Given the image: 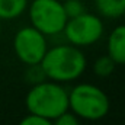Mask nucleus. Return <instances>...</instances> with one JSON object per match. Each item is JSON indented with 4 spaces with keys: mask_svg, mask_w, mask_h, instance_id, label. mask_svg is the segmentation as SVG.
I'll use <instances>...</instances> for the list:
<instances>
[{
    "mask_svg": "<svg viewBox=\"0 0 125 125\" xmlns=\"http://www.w3.org/2000/svg\"><path fill=\"white\" fill-rule=\"evenodd\" d=\"M105 33V25L99 15L84 12L76 18L67 19L62 35L68 44L83 48L90 47L102 39Z\"/></svg>",
    "mask_w": 125,
    "mask_h": 125,
    "instance_id": "nucleus-5",
    "label": "nucleus"
},
{
    "mask_svg": "<svg viewBox=\"0 0 125 125\" xmlns=\"http://www.w3.org/2000/svg\"><path fill=\"white\" fill-rule=\"evenodd\" d=\"M18 125H52V121L38 116V115H33V114H28L26 116H23L19 121Z\"/></svg>",
    "mask_w": 125,
    "mask_h": 125,
    "instance_id": "nucleus-14",
    "label": "nucleus"
},
{
    "mask_svg": "<svg viewBox=\"0 0 125 125\" xmlns=\"http://www.w3.org/2000/svg\"><path fill=\"white\" fill-rule=\"evenodd\" d=\"M26 71H25V80L29 83V84H36V83H41L44 80H47L45 77V73L41 67V64H33V65H26Z\"/></svg>",
    "mask_w": 125,
    "mask_h": 125,
    "instance_id": "nucleus-11",
    "label": "nucleus"
},
{
    "mask_svg": "<svg viewBox=\"0 0 125 125\" xmlns=\"http://www.w3.org/2000/svg\"><path fill=\"white\" fill-rule=\"evenodd\" d=\"M29 0H0V21H13L28 9Z\"/></svg>",
    "mask_w": 125,
    "mask_h": 125,
    "instance_id": "nucleus-9",
    "label": "nucleus"
},
{
    "mask_svg": "<svg viewBox=\"0 0 125 125\" xmlns=\"http://www.w3.org/2000/svg\"><path fill=\"white\" fill-rule=\"evenodd\" d=\"M62 7H64V12H65L68 19L76 18V16L86 12V6L82 0H65L62 3Z\"/></svg>",
    "mask_w": 125,
    "mask_h": 125,
    "instance_id": "nucleus-12",
    "label": "nucleus"
},
{
    "mask_svg": "<svg viewBox=\"0 0 125 125\" xmlns=\"http://www.w3.org/2000/svg\"><path fill=\"white\" fill-rule=\"evenodd\" d=\"M111 100L100 87L92 83L76 84L68 92V111L84 121H99L109 114Z\"/></svg>",
    "mask_w": 125,
    "mask_h": 125,
    "instance_id": "nucleus-3",
    "label": "nucleus"
},
{
    "mask_svg": "<svg viewBox=\"0 0 125 125\" xmlns=\"http://www.w3.org/2000/svg\"><path fill=\"white\" fill-rule=\"evenodd\" d=\"M25 106L28 114L52 121L68 111V90L61 83L47 79L31 86L25 96Z\"/></svg>",
    "mask_w": 125,
    "mask_h": 125,
    "instance_id": "nucleus-2",
    "label": "nucleus"
},
{
    "mask_svg": "<svg viewBox=\"0 0 125 125\" xmlns=\"http://www.w3.org/2000/svg\"><path fill=\"white\" fill-rule=\"evenodd\" d=\"M28 16L31 26L45 36H55L64 31L67 15L60 0H32L28 4Z\"/></svg>",
    "mask_w": 125,
    "mask_h": 125,
    "instance_id": "nucleus-4",
    "label": "nucleus"
},
{
    "mask_svg": "<svg viewBox=\"0 0 125 125\" xmlns=\"http://www.w3.org/2000/svg\"><path fill=\"white\" fill-rule=\"evenodd\" d=\"M52 125H80V118H77L71 111H65L52 119Z\"/></svg>",
    "mask_w": 125,
    "mask_h": 125,
    "instance_id": "nucleus-13",
    "label": "nucleus"
},
{
    "mask_svg": "<svg viewBox=\"0 0 125 125\" xmlns=\"http://www.w3.org/2000/svg\"><path fill=\"white\" fill-rule=\"evenodd\" d=\"M47 50H48L47 36L31 25L21 28L13 36L15 55L25 65L39 64Z\"/></svg>",
    "mask_w": 125,
    "mask_h": 125,
    "instance_id": "nucleus-6",
    "label": "nucleus"
},
{
    "mask_svg": "<svg viewBox=\"0 0 125 125\" xmlns=\"http://www.w3.org/2000/svg\"><path fill=\"white\" fill-rule=\"evenodd\" d=\"M122 18H124V21H125V12H124V15H122Z\"/></svg>",
    "mask_w": 125,
    "mask_h": 125,
    "instance_id": "nucleus-16",
    "label": "nucleus"
},
{
    "mask_svg": "<svg viewBox=\"0 0 125 125\" xmlns=\"http://www.w3.org/2000/svg\"><path fill=\"white\" fill-rule=\"evenodd\" d=\"M115 67H116V64H115L114 60L106 54V55H102V57H99V58L94 60L93 73L97 76V77L105 79V77H109V76L114 73Z\"/></svg>",
    "mask_w": 125,
    "mask_h": 125,
    "instance_id": "nucleus-10",
    "label": "nucleus"
},
{
    "mask_svg": "<svg viewBox=\"0 0 125 125\" xmlns=\"http://www.w3.org/2000/svg\"><path fill=\"white\" fill-rule=\"evenodd\" d=\"M39 64L48 80L64 84L83 76L87 67V58L79 47L67 42L51 48L48 47Z\"/></svg>",
    "mask_w": 125,
    "mask_h": 125,
    "instance_id": "nucleus-1",
    "label": "nucleus"
},
{
    "mask_svg": "<svg viewBox=\"0 0 125 125\" xmlns=\"http://www.w3.org/2000/svg\"><path fill=\"white\" fill-rule=\"evenodd\" d=\"M0 38H1V21H0Z\"/></svg>",
    "mask_w": 125,
    "mask_h": 125,
    "instance_id": "nucleus-15",
    "label": "nucleus"
},
{
    "mask_svg": "<svg viewBox=\"0 0 125 125\" xmlns=\"http://www.w3.org/2000/svg\"><path fill=\"white\" fill-rule=\"evenodd\" d=\"M97 15L105 19H119L125 12V0H94Z\"/></svg>",
    "mask_w": 125,
    "mask_h": 125,
    "instance_id": "nucleus-8",
    "label": "nucleus"
},
{
    "mask_svg": "<svg viewBox=\"0 0 125 125\" xmlns=\"http://www.w3.org/2000/svg\"><path fill=\"white\" fill-rule=\"evenodd\" d=\"M108 55L118 65H125V23L114 28L108 38Z\"/></svg>",
    "mask_w": 125,
    "mask_h": 125,
    "instance_id": "nucleus-7",
    "label": "nucleus"
}]
</instances>
